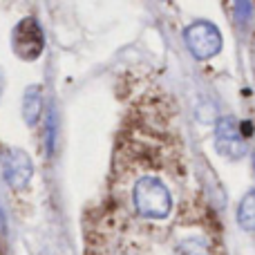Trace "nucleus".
<instances>
[{
    "mask_svg": "<svg viewBox=\"0 0 255 255\" xmlns=\"http://www.w3.org/2000/svg\"><path fill=\"white\" fill-rule=\"evenodd\" d=\"M186 45H188L190 54L197 61H206L213 58L217 52L222 49V34L213 22L208 20H199L186 29Z\"/></svg>",
    "mask_w": 255,
    "mask_h": 255,
    "instance_id": "obj_2",
    "label": "nucleus"
},
{
    "mask_svg": "<svg viewBox=\"0 0 255 255\" xmlns=\"http://www.w3.org/2000/svg\"><path fill=\"white\" fill-rule=\"evenodd\" d=\"M2 170H4V179L13 190L27 188V184L34 177V166H31L29 154L18 148H9L2 154Z\"/></svg>",
    "mask_w": 255,
    "mask_h": 255,
    "instance_id": "obj_5",
    "label": "nucleus"
},
{
    "mask_svg": "<svg viewBox=\"0 0 255 255\" xmlns=\"http://www.w3.org/2000/svg\"><path fill=\"white\" fill-rule=\"evenodd\" d=\"M13 49L20 58L25 61H36V58L43 54V31H40V25L36 22V18H25L16 25L11 36Z\"/></svg>",
    "mask_w": 255,
    "mask_h": 255,
    "instance_id": "obj_3",
    "label": "nucleus"
},
{
    "mask_svg": "<svg viewBox=\"0 0 255 255\" xmlns=\"http://www.w3.org/2000/svg\"><path fill=\"white\" fill-rule=\"evenodd\" d=\"M20 110H22V119H25L27 126H34L40 119V112H43V92H40V88L31 85V88L25 90Z\"/></svg>",
    "mask_w": 255,
    "mask_h": 255,
    "instance_id": "obj_6",
    "label": "nucleus"
},
{
    "mask_svg": "<svg viewBox=\"0 0 255 255\" xmlns=\"http://www.w3.org/2000/svg\"><path fill=\"white\" fill-rule=\"evenodd\" d=\"M177 255H211V249L202 240H184L177 247Z\"/></svg>",
    "mask_w": 255,
    "mask_h": 255,
    "instance_id": "obj_8",
    "label": "nucleus"
},
{
    "mask_svg": "<svg viewBox=\"0 0 255 255\" xmlns=\"http://www.w3.org/2000/svg\"><path fill=\"white\" fill-rule=\"evenodd\" d=\"M136 211L148 220H163L172 208V197L168 193L166 184L157 177H141L134 184L132 193Z\"/></svg>",
    "mask_w": 255,
    "mask_h": 255,
    "instance_id": "obj_1",
    "label": "nucleus"
},
{
    "mask_svg": "<svg viewBox=\"0 0 255 255\" xmlns=\"http://www.w3.org/2000/svg\"><path fill=\"white\" fill-rule=\"evenodd\" d=\"M238 222L244 231H255V190H249L238 208Z\"/></svg>",
    "mask_w": 255,
    "mask_h": 255,
    "instance_id": "obj_7",
    "label": "nucleus"
},
{
    "mask_svg": "<svg viewBox=\"0 0 255 255\" xmlns=\"http://www.w3.org/2000/svg\"><path fill=\"white\" fill-rule=\"evenodd\" d=\"M215 148L226 159H240L247 154V141L240 124L233 117H222L215 126Z\"/></svg>",
    "mask_w": 255,
    "mask_h": 255,
    "instance_id": "obj_4",
    "label": "nucleus"
}]
</instances>
